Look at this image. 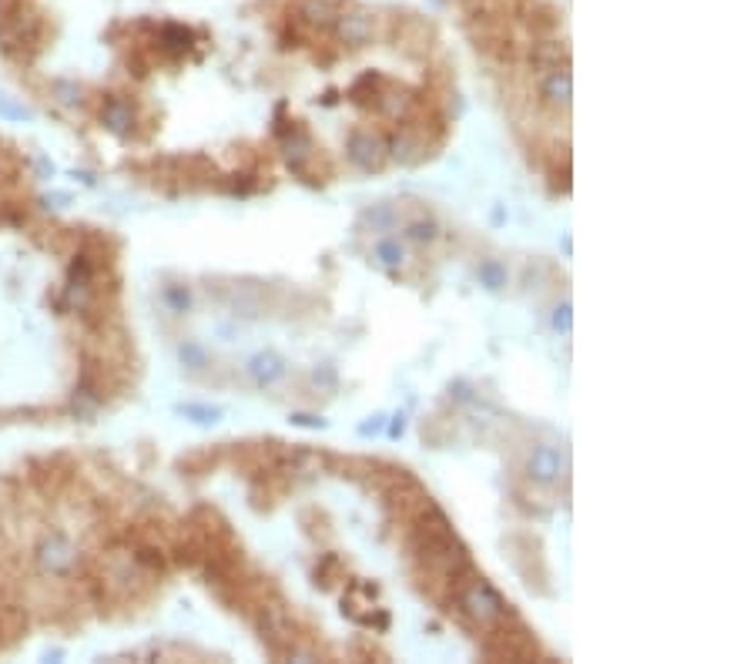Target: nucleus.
<instances>
[{"instance_id": "nucleus-1", "label": "nucleus", "mask_w": 754, "mask_h": 664, "mask_svg": "<svg viewBox=\"0 0 754 664\" xmlns=\"http://www.w3.org/2000/svg\"><path fill=\"white\" fill-rule=\"evenodd\" d=\"M37 564H41L47 574H68L74 564H78V547L70 544V537H64L61 530L47 534V537L37 544Z\"/></svg>"}, {"instance_id": "nucleus-2", "label": "nucleus", "mask_w": 754, "mask_h": 664, "mask_svg": "<svg viewBox=\"0 0 754 664\" xmlns=\"http://www.w3.org/2000/svg\"><path fill=\"white\" fill-rule=\"evenodd\" d=\"M101 118H104V125H108L111 131H128V128H131V121H135L131 104H128V101H121V97L108 101V104H104V111H101Z\"/></svg>"}, {"instance_id": "nucleus-3", "label": "nucleus", "mask_w": 754, "mask_h": 664, "mask_svg": "<svg viewBox=\"0 0 754 664\" xmlns=\"http://www.w3.org/2000/svg\"><path fill=\"white\" fill-rule=\"evenodd\" d=\"M530 467H536V477H543V480H550L553 473H557V457L550 453V450H536L534 460H530Z\"/></svg>"}]
</instances>
